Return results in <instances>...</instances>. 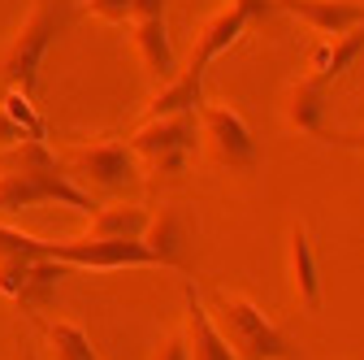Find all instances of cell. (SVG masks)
Segmentation results:
<instances>
[{
  "mask_svg": "<svg viewBox=\"0 0 364 360\" xmlns=\"http://www.w3.org/2000/svg\"><path fill=\"white\" fill-rule=\"evenodd\" d=\"M9 169L0 174V213H26L39 204H70L78 213H96L100 204L91 200V191H82L74 183V174H65V161L48 152V144L22 139L18 148L5 152Z\"/></svg>",
  "mask_w": 364,
  "mask_h": 360,
  "instance_id": "cell-1",
  "label": "cell"
},
{
  "mask_svg": "<svg viewBox=\"0 0 364 360\" xmlns=\"http://www.w3.org/2000/svg\"><path fill=\"white\" fill-rule=\"evenodd\" d=\"M74 22V0H35L26 22L18 26V35L9 39V48L0 53V78L18 92L35 96V83H39V65L48 57V48L70 31Z\"/></svg>",
  "mask_w": 364,
  "mask_h": 360,
  "instance_id": "cell-2",
  "label": "cell"
},
{
  "mask_svg": "<svg viewBox=\"0 0 364 360\" xmlns=\"http://www.w3.org/2000/svg\"><path fill=\"white\" fill-rule=\"evenodd\" d=\"M213 312H217V330L225 334V343L235 347L239 360H287L291 356L287 334L269 322V312L256 300L221 287L213 295Z\"/></svg>",
  "mask_w": 364,
  "mask_h": 360,
  "instance_id": "cell-3",
  "label": "cell"
},
{
  "mask_svg": "<svg viewBox=\"0 0 364 360\" xmlns=\"http://www.w3.org/2000/svg\"><path fill=\"white\" fill-rule=\"evenodd\" d=\"M200 144V122L196 113H173V117H152L130 134V152L139 157L152 174H182Z\"/></svg>",
  "mask_w": 364,
  "mask_h": 360,
  "instance_id": "cell-4",
  "label": "cell"
},
{
  "mask_svg": "<svg viewBox=\"0 0 364 360\" xmlns=\"http://www.w3.org/2000/svg\"><path fill=\"white\" fill-rule=\"evenodd\" d=\"M65 161H70L74 178L87 183V191L96 187L105 196H122L126 187L139 183V157H134L130 144H122V139H100V144L70 148Z\"/></svg>",
  "mask_w": 364,
  "mask_h": 360,
  "instance_id": "cell-5",
  "label": "cell"
},
{
  "mask_svg": "<svg viewBox=\"0 0 364 360\" xmlns=\"http://www.w3.org/2000/svg\"><path fill=\"white\" fill-rule=\"evenodd\" d=\"M196 122H200V144L208 148V157L221 169H252L256 165V139H252V126L239 109L200 105Z\"/></svg>",
  "mask_w": 364,
  "mask_h": 360,
  "instance_id": "cell-6",
  "label": "cell"
},
{
  "mask_svg": "<svg viewBox=\"0 0 364 360\" xmlns=\"http://www.w3.org/2000/svg\"><path fill=\"white\" fill-rule=\"evenodd\" d=\"M48 256L61 265H78V269H134V265H156L152 248L144 239H65V243H48Z\"/></svg>",
  "mask_w": 364,
  "mask_h": 360,
  "instance_id": "cell-7",
  "label": "cell"
},
{
  "mask_svg": "<svg viewBox=\"0 0 364 360\" xmlns=\"http://www.w3.org/2000/svg\"><path fill=\"white\" fill-rule=\"evenodd\" d=\"M273 9L308 22L312 31H321L326 39L343 35L351 26H364V0H273Z\"/></svg>",
  "mask_w": 364,
  "mask_h": 360,
  "instance_id": "cell-8",
  "label": "cell"
},
{
  "mask_svg": "<svg viewBox=\"0 0 364 360\" xmlns=\"http://www.w3.org/2000/svg\"><path fill=\"white\" fill-rule=\"evenodd\" d=\"M144 243L152 248L156 265L187 269V248H191V217H187V208L169 204V208H161V217H148Z\"/></svg>",
  "mask_w": 364,
  "mask_h": 360,
  "instance_id": "cell-9",
  "label": "cell"
},
{
  "mask_svg": "<svg viewBox=\"0 0 364 360\" xmlns=\"http://www.w3.org/2000/svg\"><path fill=\"white\" fill-rule=\"evenodd\" d=\"M130 43H134V57H139L144 74L156 78L161 87L178 74V61H173V43H169V26H165V18H130Z\"/></svg>",
  "mask_w": 364,
  "mask_h": 360,
  "instance_id": "cell-10",
  "label": "cell"
},
{
  "mask_svg": "<svg viewBox=\"0 0 364 360\" xmlns=\"http://www.w3.org/2000/svg\"><path fill=\"white\" fill-rule=\"evenodd\" d=\"M252 26V18L239 9V5H221L204 26H200V35H196V48H191V65H200V70H208L225 48H235L239 43V35Z\"/></svg>",
  "mask_w": 364,
  "mask_h": 360,
  "instance_id": "cell-11",
  "label": "cell"
},
{
  "mask_svg": "<svg viewBox=\"0 0 364 360\" xmlns=\"http://www.w3.org/2000/svg\"><path fill=\"white\" fill-rule=\"evenodd\" d=\"M182 339H187V356L191 360H239L191 282H187V334H182Z\"/></svg>",
  "mask_w": 364,
  "mask_h": 360,
  "instance_id": "cell-12",
  "label": "cell"
},
{
  "mask_svg": "<svg viewBox=\"0 0 364 360\" xmlns=\"http://www.w3.org/2000/svg\"><path fill=\"white\" fill-rule=\"evenodd\" d=\"M204 74H208V70H200V65H187L182 74H173L161 92L148 100L144 122H152V117H173V113H196V109L204 105Z\"/></svg>",
  "mask_w": 364,
  "mask_h": 360,
  "instance_id": "cell-13",
  "label": "cell"
},
{
  "mask_svg": "<svg viewBox=\"0 0 364 360\" xmlns=\"http://www.w3.org/2000/svg\"><path fill=\"white\" fill-rule=\"evenodd\" d=\"M291 291L304 308H321V265L312 256V235L308 226H291Z\"/></svg>",
  "mask_w": 364,
  "mask_h": 360,
  "instance_id": "cell-14",
  "label": "cell"
},
{
  "mask_svg": "<svg viewBox=\"0 0 364 360\" xmlns=\"http://www.w3.org/2000/svg\"><path fill=\"white\" fill-rule=\"evenodd\" d=\"M321 117H326V78H295L287 92V126L299 134H321Z\"/></svg>",
  "mask_w": 364,
  "mask_h": 360,
  "instance_id": "cell-15",
  "label": "cell"
},
{
  "mask_svg": "<svg viewBox=\"0 0 364 360\" xmlns=\"http://www.w3.org/2000/svg\"><path fill=\"white\" fill-rule=\"evenodd\" d=\"M360 53H364V26H351V31H343V35H330L326 43H316L312 57H308V65H312L316 78L330 83V78L347 74Z\"/></svg>",
  "mask_w": 364,
  "mask_h": 360,
  "instance_id": "cell-16",
  "label": "cell"
},
{
  "mask_svg": "<svg viewBox=\"0 0 364 360\" xmlns=\"http://www.w3.org/2000/svg\"><path fill=\"white\" fill-rule=\"evenodd\" d=\"M70 269L74 265H61V260H53V256H39V260H31V269H26V282H22V295H18V304L31 312L43 308L53 295H57V287H61V278H70Z\"/></svg>",
  "mask_w": 364,
  "mask_h": 360,
  "instance_id": "cell-17",
  "label": "cell"
},
{
  "mask_svg": "<svg viewBox=\"0 0 364 360\" xmlns=\"http://www.w3.org/2000/svg\"><path fill=\"white\" fill-rule=\"evenodd\" d=\"M148 213L139 204H109L91 213V239H144Z\"/></svg>",
  "mask_w": 364,
  "mask_h": 360,
  "instance_id": "cell-18",
  "label": "cell"
},
{
  "mask_svg": "<svg viewBox=\"0 0 364 360\" xmlns=\"http://www.w3.org/2000/svg\"><path fill=\"white\" fill-rule=\"evenodd\" d=\"M39 330L48 334V343H53V351L61 360H100V351L91 347V334L82 326H74V322H39Z\"/></svg>",
  "mask_w": 364,
  "mask_h": 360,
  "instance_id": "cell-19",
  "label": "cell"
},
{
  "mask_svg": "<svg viewBox=\"0 0 364 360\" xmlns=\"http://www.w3.org/2000/svg\"><path fill=\"white\" fill-rule=\"evenodd\" d=\"M0 109H5V117H9L22 134H26V139L48 144V122H43V117L35 113V96H31V92H18V87H9L5 100H0Z\"/></svg>",
  "mask_w": 364,
  "mask_h": 360,
  "instance_id": "cell-20",
  "label": "cell"
},
{
  "mask_svg": "<svg viewBox=\"0 0 364 360\" xmlns=\"http://www.w3.org/2000/svg\"><path fill=\"white\" fill-rule=\"evenodd\" d=\"M48 256V243L26 235V231H14V226H0V265L5 260H39Z\"/></svg>",
  "mask_w": 364,
  "mask_h": 360,
  "instance_id": "cell-21",
  "label": "cell"
},
{
  "mask_svg": "<svg viewBox=\"0 0 364 360\" xmlns=\"http://www.w3.org/2000/svg\"><path fill=\"white\" fill-rule=\"evenodd\" d=\"M87 9L105 18V22H130L134 9H130V0H87Z\"/></svg>",
  "mask_w": 364,
  "mask_h": 360,
  "instance_id": "cell-22",
  "label": "cell"
},
{
  "mask_svg": "<svg viewBox=\"0 0 364 360\" xmlns=\"http://www.w3.org/2000/svg\"><path fill=\"white\" fill-rule=\"evenodd\" d=\"M156 360H191V356H187V339H182V334H169V339L161 343Z\"/></svg>",
  "mask_w": 364,
  "mask_h": 360,
  "instance_id": "cell-23",
  "label": "cell"
},
{
  "mask_svg": "<svg viewBox=\"0 0 364 360\" xmlns=\"http://www.w3.org/2000/svg\"><path fill=\"white\" fill-rule=\"evenodd\" d=\"M22 139H26V134H22V130H18V126H14V122L5 117V109H0V152H9V148H18Z\"/></svg>",
  "mask_w": 364,
  "mask_h": 360,
  "instance_id": "cell-24",
  "label": "cell"
},
{
  "mask_svg": "<svg viewBox=\"0 0 364 360\" xmlns=\"http://www.w3.org/2000/svg\"><path fill=\"white\" fill-rule=\"evenodd\" d=\"M230 5H239L252 22H260V18H269V14H278V9H273V0H230Z\"/></svg>",
  "mask_w": 364,
  "mask_h": 360,
  "instance_id": "cell-25",
  "label": "cell"
},
{
  "mask_svg": "<svg viewBox=\"0 0 364 360\" xmlns=\"http://www.w3.org/2000/svg\"><path fill=\"white\" fill-rule=\"evenodd\" d=\"M330 144H338V148H355V152H364V130H334V134H326Z\"/></svg>",
  "mask_w": 364,
  "mask_h": 360,
  "instance_id": "cell-26",
  "label": "cell"
},
{
  "mask_svg": "<svg viewBox=\"0 0 364 360\" xmlns=\"http://www.w3.org/2000/svg\"><path fill=\"white\" fill-rule=\"evenodd\" d=\"M134 18H165V0H130Z\"/></svg>",
  "mask_w": 364,
  "mask_h": 360,
  "instance_id": "cell-27",
  "label": "cell"
},
{
  "mask_svg": "<svg viewBox=\"0 0 364 360\" xmlns=\"http://www.w3.org/2000/svg\"><path fill=\"white\" fill-rule=\"evenodd\" d=\"M22 360H35V351H26V356H22Z\"/></svg>",
  "mask_w": 364,
  "mask_h": 360,
  "instance_id": "cell-28",
  "label": "cell"
}]
</instances>
